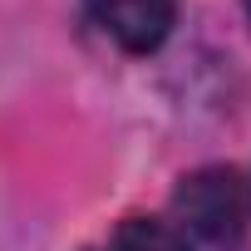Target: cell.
Segmentation results:
<instances>
[{"label": "cell", "instance_id": "cell-2", "mask_svg": "<svg viewBox=\"0 0 251 251\" xmlns=\"http://www.w3.org/2000/svg\"><path fill=\"white\" fill-rule=\"evenodd\" d=\"M99 30L128 54H148L168 40L177 20V0H89Z\"/></svg>", "mask_w": 251, "mask_h": 251}, {"label": "cell", "instance_id": "cell-3", "mask_svg": "<svg viewBox=\"0 0 251 251\" xmlns=\"http://www.w3.org/2000/svg\"><path fill=\"white\" fill-rule=\"evenodd\" d=\"M113 251H187V241H182V231L168 226V222L128 217V222L113 231Z\"/></svg>", "mask_w": 251, "mask_h": 251}, {"label": "cell", "instance_id": "cell-4", "mask_svg": "<svg viewBox=\"0 0 251 251\" xmlns=\"http://www.w3.org/2000/svg\"><path fill=\"white\" fill-rule=\"evenodd\" d=\"M246 15H251V0H246Z\"/></svg>", "mask_w": 251, "mask_h": 251}, {"label": "cell", "instance_id": "cell-1", "mask_svg": "<svg viewBox=\"0 0 251 251\" xmlns=\"http://www.w3.org/2000/svg\"><path fill=\"white\" fill-rule=\"evenodd\" d=\"M173 212L192 236L207 241H226L246 226L251 217V182L236 168H197L177 182L173 192Z\"/></svg>", "mask_w": 251, "mask_h": 251}]
</instances>
